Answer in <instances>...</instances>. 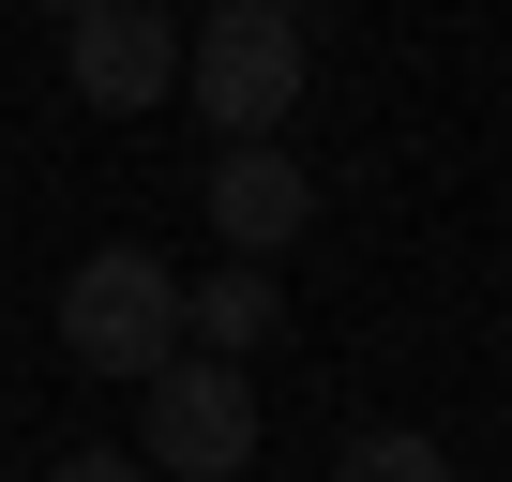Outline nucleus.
Listing matches in <instances>:
<instances>
[{"label": "nucleus", "instance_id": "obj_3", "mask_svg": "<svg viewBox=\"0 0 512 482\" xmlns=\"http://www.w3.org/2000/svg\"><path fill=\"white\" fill-rule=\"evenodd\" d=\"M136 467H166V482H241V467H256V377H241V362H166Z\"/></svg>", "mask_w": 512, "mask_h": 482}, {"label": "nucleus", "instance_id": "obj_1", "mask_svg": "<svg viewBox=\"0 0 512 482\" xmlns=\"http://www.w3.org/2000/svg\"><path fill=\"white\" fill-rule=\"evenodd\" d=\"M302 76H317V31L287 0H211L181 31V91L226 151H272V121H302Z\"/></svg>", "mask_w": 512, "mask_h": 482}, {"label": "nucleus", "instance_id": "obj_2", "mask_svg": "<svg viewBox=\"0 0 512 482\" xmlns=\"http://www.w3.org/2000/svg\"><path fill=\"white\" fill-rule=\"evenodd\" d=\"M61 362L76 377H166L181 362V272L151 257V241H91V257L61 272Z\"/></svg>", "mask_w": 512, "mask_h": 482}, {"label": "nucleus", "instance_id": "obj_7", "mask_svg": "<svg viewBox=\"0 0 512 482\" xmlns=\"http://www.w3.org/2000/svg\"><path fill=\"white\" fill-rule=\"evenodd\" d=\"M332 482H452V452H437L422 422H377V437H347V452H332Z\"/></svg>", "mask_w": 512, "mask_h": 482}, {"label": "nucleus", "instance_id": "obj_4", "mask_svg": "<svg viewBox=\"0 0 512 482\" xmlns=\"http://www.w3.org/2000/svg\"><path fill=\"white\" fill-rule=\"evenodd\" d=\"M61 76H76V106L151 121L181 91V16H151V0H76L61 16Z\"/></svg>", "mask_w": 512, "mask_h": 482}, {"label": "nucleus", "instance_id": "obj_5", "mask_svg": "<svg viewBox=\"0 0 512 482\" xmlns=\"http://www.w3.org/2000/svg\"><path fill=\"white\" fill-rule=\"evenodd\" d=\"M302 226H317V166L287 136L272 151H211V241H241V272H272Z\"/></svg>", "mask_w": 512, "mask_h": 482}, {"label": "nucleus", "instance_id": "obj_6", "mask_svg": "<svg viewBox=\"0 0 512 482\" xmlns=\"http://www.w3.org/2000/svg\"><path fill=\"white\" fill-rule=\"evenodd\" d=\"M287 332V287L272 272H211V287H181V347H272Z\"/></svg>", "mask_w": 512, "mask_h": 482}, {"label": "nucleus", "instance_id": "obj_8", "mask_svg": "<svg viewBox=\"0 0 512 482\" xmlns=\"http://www.w3.org/2000/svg\"><path fill=\"white\" fill-rule=\"evenodd\" d=\"M46 482H151V467H136V452H61Z\"/></svg>", "mask_w": 512, "mask_h": 482}]
</instances>
